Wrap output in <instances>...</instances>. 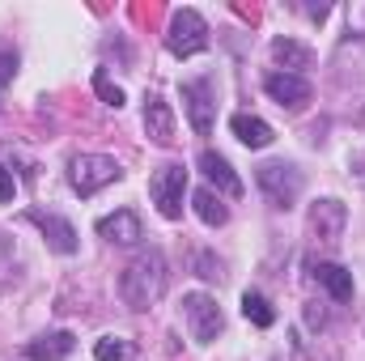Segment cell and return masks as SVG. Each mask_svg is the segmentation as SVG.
<instances>
[{"label": "cell", "instance_id": "1", "mask_svg": "<svg viewBox=\"0 0 365 361\" xmlns=\"http://www.w3.org/2000/svg\"><path fill=\"white\" fill-rule=\"evenodd\" d=\"M166 293V260L158 251H145L136 255L123 276H119V298L132 306V310H149L158 298Z\"/></svg>", "mask_w": 365, "mask_h": 361}, {"label": "cell", "instance_id": "2", "mask_svg": "<svg viewBox=\"0 0 365 361\" xmlns=\"http://www.w3.org/2000/svg\"><path fill=\"white\" fill-rule=\"evenodd\" d=\"M119 179H123V166L106 153H81V158L68 162V183H73L77 195H98L102 187H110Z\"/></svg>", "mask_w": 365, "mask_h": 361}, {"label": "cell", "instance_id": "3", "mask_svg": "<svg viewBox=\"0 0 365 361\" xmlns=\"http://www.w3.org/2000/svg\"><path fill=\"white\" fill-rule=\"evenodd\" d=\"M255 183H259V191L268 195L272 208H293L297 195H302V175L289 162H264L255 171Z\"/></svg>", "mask_w": 365, "mask_h": 361}, {"label": "cell", "instance_id": "4", "mask_svg": "<svg viewBox=\"0 0 365 361\" xmlns=\"http://www.w3.org/2000/svg\"><path fill=\"white\" fill-rule=\"evenodd\" d=\"M182 191H187V171H182L179 162H166L162 171H153L149 195H153V204H158V213L166 221H179L182 217Z\"/></svg>", "mask_w": 365, "mask_h": 361}, {"label": "cell", "instance_id": "5", "mask_svg": "<svg viewBox=\"0 0 365 361\" xmlns=\"http://www.w3.org/2000/svg\"><path fill=\"white\" fill-rule=\"evenodd\" d=\"M166 47L175 51V56H200L204 47H208V21L195 13V9H179L175 17H170V34H166Z\"/></svg>", "mask_w": 365, "mask_h": 361}, {"label": "cell", "instance_id": "6", "mask_svg": "<svg viewBox=\"0 0 365 361\" xmlns=\"http://www.w3.org/2000/svg\"><path fill=\"white\" fill-rule=\"evenodd\" d=\"M182 315H187V327H191V336H195L200 345H212V340L221 336V327H225L221 306H217L208 293H187V298H182Z\"/></svg>", "mask_w": 365, "mask_h": 361}, {"label": "cell", "instance_id": "7", "mask_svg": "<svg viewBox=\"0 0 365 361\" xmlns=\"http://www.w3.org/2000/svg\"><path fill=\"white\" fill-rule=\"evenodd\" d=\"M26 221L43 230V238L51 243V251H60V255H73V251H77V230H73L64 217L43 213V208H30V213H26Z\"/></svg>", "mask_w": 365, "mask_h": 361}, {"label": "cell", "instance_id": "8", "mask_svg": "<svg viewBox=\"0 0 365 361\" xmlns=\"http://www.w3.org/2000/svg\"><path fill=\"white\" fill-rule=\"evenodd\" d=\"M344 221H349V208H344L340 200H319V204L310 208V234L323 238V243H340Z\"/></svg>", "mask_w": 365, "mask_h": 361}, {"label": "cell", "instance_id": "9", "mask_svg": "<svg viewBox=\"0 0 365 361\" xmlns=\"http://www.w3.org/2000/svg\"><path fill=\"white\" fill-rule=\"evenodd\" d=\"M98 234H102L106 243H119V247H132V243L145 238L140 217H136L132 208H119V213H110V217H98Z\"/></svg>", "mask_w": 365, "mask_h": 361}, {"label": "cell", "instance_id": "10", "mask_svg": "<svg viewBox=\"0 0 365 361\" xmlns=\"http://www.w3.org/2000/svg\"><path fill=\"white\" fill-rule=\"evenodd\" d=\"M264 90H268V98L272 102H280V106H302V102H310V81L302 77V73H272L268 81H264Z\"/></svg>", "mask_w": 365, "mask_h": 361}, {"label": "cell", "instance_id": "11", "mask_svg": "<svg viewBox=\"0 0 365 361\" xmlns=\"http://www.w3.org/2000/svg\"><path fill=\"white\" fill-rule=\"evenodd\" d=\"M200 171H204V179L212 183L221 195H242V179L234 175V166L221 158V153H212V149H204L200 153Z\"/></svg>", "mask_w": 365, "mask_h": 361}, {"label": "cell", "instance_id": "12", "mask_svg": "<svg viewBox=\"0 0 365 361\" xmlns=\"http://www.w3.org/2000/svg\"><path fill=\"white\" fill-rule=\"evenodd\" d=\"M145 132H149L153 145H170L175 141V111H170V102H162V98L145 102Z\"/></svg>", "mask_w": 365, "mask_h": 361}, {"label": "cell", "instance_id": "13", "mask_svg": "<svg viewBox=\"0 0 365 361\" xmlns=\"http://www.w3.org/2000/svg\"><path fill=\"white\" fill-rule=\"evenodd\" d=\"M73 349H77L73 332H47V336H38V340L26 345V357L30 361H64Z\"/></svg>", "mask_w": 365, "mask_h": 361}, {"label": "cell", "instance_id": "14", "mask_svg": "<svg viewBox=\"0 0 365 361\" xmlns=\"http://www.w3.org/2000/svg\"><path fill=\"white\" fill-rule=\"evenodd\" d=\"M182 102H187L191 128H195L200 136H208V132H212V102H208V86L187 81V86H182Z\"/></svg>", "mask_w": 365, "mask_h": 361}, {"label": "cell", "instance_id": "15", "mask_svg": "<svg viewBox=\"0 0 365 361\" xmlns=\"http://www.w3.org/2000/svg\"><path fill=\"white\" fill-rule=\"evenodd\" d=\"M230 132H234L247 149H264V145H272V123H264L259 115H247V111H238V115L230 119Z\"/></svg>", "mask_w": 365, "mask_h": 361}, {"label": "cell", "instance_id": "16", "mask_svg": "<svg viewBox=\"0 0 365 361\" xmlns=\"http://www.w3.org/2000/svg\"><path fill=\"white\" fill-rule=\"evenodd\" d=\"M314 280L336 298V302H353V272L340 264H314Z\"/></svg>", "mask_w": 365, "mask_h": 361}, {"label": "cell", "instance_id": "17", "mask_svg": "<svg viewBox=\"0 0 365 361\" xmlns=\"http://www.w3.org/2000/svg\"><path fill=\"white\" fill-rule=\"evenodd\" d=\"M191 204H195V217H200L204 225H225V221H230V208L221 204V195H217L212 187H200V191L191 195Z\"/></svg>", "mask_w": 365, "mask_h": 361}, {"label": "cell", "instance_id": "18", "mask_svg": "<svg viewBox=\"0 0 365 361\" xmlns=\"http://www.w3.org/2000/svg\"><path fill=\"white\" fill-rule=\"evenodd\" d=\"M272 60L284 64V68H310L314 51L306 43H297V39H272Z\"/></svg>", "mask_w": 365, "mask_h": 361}, {"label": "cell", "instance_id": "19", "mask_svg": "<svg viewBox=\"0 0 365 361\" xmlns=\"http://www.w3.org/2000/svg\"><path fill=\"white\" fill-rule=\"evenodd\" d=\"M242 315H247L255 327H272L276 323V310L264 293H242Z\"/></svg>", "mask_w": 365, "mask_h": 361}, {"label": "cell", "instance_id": "20", "mask_svg": "<svg viewBox=\"0 0 365 361\" xmlns=\"http://www.w3.org/2000/svg\"><path fill=\"white\" fill-rule=\"evenodd\" d=\"M93 361H132V345L119 336H102L93 345Z\"/></svg>", "mask_w": 365, "mask_h": 361}, {"label": "cell", "instance_id": "21", "mask_svg": "<svg viewBox=\"0 0 365 361\" xmlns=\"http://www.w3.org/2000/svg\"><path fill=\"white\" fill-rule=\"evenodd\" d=\"M93 90H98V98H102L106 106H115V111L123 106V90H119V86L106 77V68H98V73H93Z\"/></svg>", "mask_w": 365, "mask_h": 361}, {"label": "cell", "instance_id": "22", "mask_svg": "<svg viewBox=\"0 0 365 361\" xmlns=\"http://www.w3.org/2000/svg\"><path fill=\"white\" fill-rule=\"evenodd\" d=\"M13 191H17V187H13V175L0 166V204H9V200H13Z\"/></svg>", "mask_w": 365, "mask_h": 361}, {"label": "cell", "instance_id": "23", "mask_svg": "<svg viewBox=\"0 0 365 361\" xmlns=\"http://www.w3.org/2000/svg\"><path fill=\"white\" fill-rule=\"evenodd\" d=\"M200 276H208V280H221V264H212V255H200Z\"/></svg>", "mask_w": 365, "mask_h": 361}, {"label": "cell", "instance_id": "24", "mask_svg": "<svg viewBox=\"0 0 365 361\" xmlns=\"http://www.w3.org/2000/svg\"><path fill=\"white\" fill-rule=\"evenodd\" d=\"M13 73H17V60L0 56V81H13Z\"/></svg>", "mask_w": 365, "mask_h": 361}]
</instances>
